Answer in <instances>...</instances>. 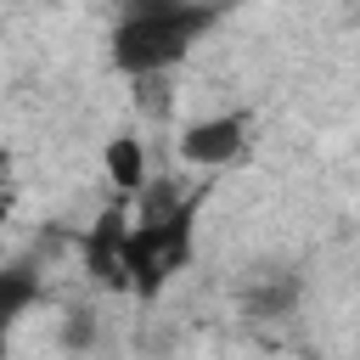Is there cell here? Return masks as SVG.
<instances>
[{
    "mask_svg": "<svg viewBox=\"0 0 360 360\" xmlns=\"http://www.w3.org/2000/svg\"><path fill=\"white\" fill-rule=\"evenodd\" d=\"M214 6H169V11H146V17H118L112 28V62L129 73V79H152L163 68H174L208 28H214Z\"/></svg>",
    "mask_w": 360,
    "mask_h": 360,
    "instance_id": "obj_1",
    "label": "cell"
},
{
    "mask_svg": "<svg viewBox=\"0 0 360 360\" xmlns=\"http://www.w3.org/2000/svg\"><path fill=\"white\" fill-rule=\"evenodd\" d=\"M242 146H248V124H242L236 112L202 118V124H191V129L180 135V152H186L191 163H202V169H225V163H236Z\"/></svg>",
    "mask_w": 360,
    "mask_h": 360,
    "instance_id": "obj_2",
    "label": "cell"
},
{
    "mask_svg": "<svg viewBox=\"0 0 360 360\" xmlns=\"http://www.w3.org/2000/svg\"><path fill=\"white\" fill-rule=\"evenodd\" d=\"M124 242H129L124 208L101 214V225H90V236H84V259H90V270L107 276V281H118V270H124Z\"/></svg>",
    "mask_w": 360,
    "mask_h": 360,
    "instance_id": "obj_3",
    "label": "cell"
},
{
    "mask_svg": "<svg viewBox=\"0 0 360 360\" xmlns=\"http://www.w3.org/2000/svg\"><path fill=\"white\" fill-rule=\"evenodd\" d=\"M107 174H112V186H124V191H135V186L146 180V152H141L135 135H112V141H107Z\"/></svg>",
    "mask_w": 360,
    "mask_h": 360,
    "instance_id": "obj_4",
    "label": "cell"
},
{
    "mask_svg": "<svg viewBox=\"0 0 360 360\" xmlns=\"http://www.w3.org/2000/svg\"><path fill=\"white\" fill-rule=\"evenodd\" d=\"M292 298H298V276L276 270L270 281H259V287L248 292V315H287V309H292Z\"/></svg>",
    "mask_w": 360,
    "mask_h": 360,
    "instance_id": "obj_5",
    "label": "cell"
},
{
    "mask_svg": "<svg viewBox=\"0 0 360 360\" xmlns=\"http://www.w3.org/2000/svg\"><path fill=\"white\" fill-rule=\"evenodd\" d=\"M34 298V281H28V270L22 264H11L6 276H0V315H22V304Z\"/></svg>",
    "mask_w": 360,
    "mask_h": 360,
    "instance_id": "obj_6",
    "label": "cell"
},
{
    "mask_svg": "<svg viewBox=\"0 0 360 360\" xmlns=\"http://www.w3.org/2000/svg\"><path fill=\"white\" fill-rule=\"evenodd\" d=\"M90 343H96L90 309H68V321H62V349H90Z\"/></svg>",
    "mask_w": 360,
    "mask_h": 360,
    "instance_id": "obj_7",
    "label": "cell"
},
{
    "mask_svg": "<svg viewBox=\"0 0 360 360\" xmlns=\"http://www.w3.org/2000/svg\"><path fill=\"white\" fill-rule=\"evenodd\" d=\"M124 17H146V11H169V6H186V0H118Z\"/></svg>",
    "mask_w": 360,
    "mask_h": 360,
    "instance_id": "obj_8",
    "label": "cell"
}]
</instances>
